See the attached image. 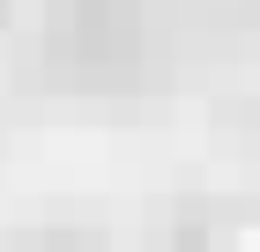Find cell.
<instances>
[{"instance_id":"1","label":"cell","mask_w":260,"mask_h":252,"mask_svg":"<svg viewBox=\"0 0 260 252\" xmlns=\"http://www.w3.org/2000/svg\"><path fill=\"white\" fill-rule=\"evenodd\" d=\"M82 52H126L134 45V0H75Z\"/></svg>"}]
</instances>
